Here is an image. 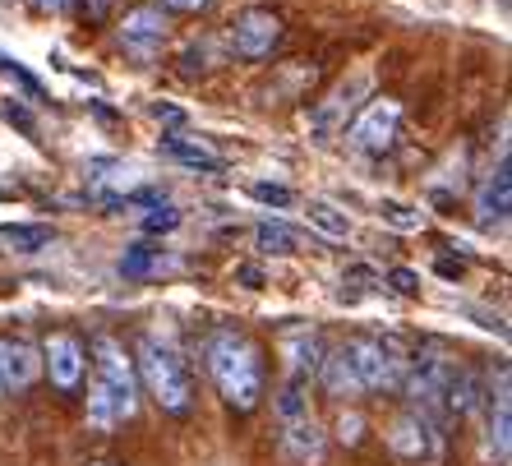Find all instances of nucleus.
Returning a JSON list of instances; mask_svg holds the SVG:
<instances>
[{"label":"nucleus","mask_w":512,"mask_h":466,"mask_svg":"<svg viewBox=\"0 0 512 466\" xmlns=\"http://www.w3.org/2000/svg\"><path fill=\"white\" fill-rule=\"evenodd\" d=\"M305 217H310V227L319 231L323 240H346L351 236V217H346V208L328 204V199H310V204H305Z\"/></svg>","instance_id":"nucleus-18"},{"label":"nucleus","mask_w":512,"mask_h":466,"mask_svg":"<svg viewBox=\"0 0 512 466\" xmlns=\"http://www.w3.org/2000/svg\"><path fill=\"white\" fill-rule=\"evenodd\" d=\"M42 365H47L51 383H56L60 393H74L84 383V342L74 333H51L42 342Z\"/></svg>","instance_id":"nucleus-7"},{"label":"nucleus","mask_w":512,"mask_h":466,"mask_svg":"<svg viewBox=\"0 0 512 466\" xmlns=\"http://www.w3.org/2000/svg\"><path fill=\"white\" fill-rule=\"evenodd\" d=\"M139 227L148 231V236H167V231H176L180 227V208H171V204H148V213L139 217Z\"/></svg>","instance_id":"nucleus-22"},{"label":"nucleus","mask_w":512,"mask_h":466,"mask_svg":"<svg viewBox=\"0 0 512 466\" xmlns=\"http://www.w3.org/2000/svg\"><path fill=\"white\" fill-rule=\"evenodd\" d=\"M379 222L383 227H393V231H420L425 227V213L411 204H402V199H383L379 204Z\"/></svg>","instance_id":"nucleus-20"},{"label":"nucleus","mask_w":512,"mask_h":466,"mask_svg":"<svg viewBox=\"0 0 512 466\" xmlns=\"http://www.w3.org/2000/svg\"><path fill=\"white\" fill-rule=\"evenodd\" d=\"M37 10H65V5H70V0H33Z\"/></svg>","instance_id":"nucleus-30"},{"label":"nucleus","mask_w":512,"mask_h":466,"mask_svg":"<svg viewBox=\"0 0 512 466\" xmlns=\"http://www.w3.org/2000/svg\"><path fill=\"white\" fill-rule=\"evenodd\" d=\"M93 466H111V462H93Z\"/></svg>","instance_id":"nucleus-32"},{"label":"nucleus","mask_w":512,"mask_h":466,"mask_svg":"<svg viewBox=\"0 0 512 466\" xmlns=\"http://www.w3.org/2000/svg\"><path fill=\"white\" fill-rule=\"evenodd\" d=\"M337 439H342V443H351V448H356V443L365 439V420H360L356 411H342V416H337Z\"/></svg>","instance_id":"nucleus-26"},{"label":"nucleus","mask_w":512,"mask_h":466,"mask_svg":"<svg viewBox=\"0 0 512 466\" xmlns=\"http://www.w3.org/2000/svg\"><path fill=\"white\" fill-rule=\"evenodd\" d=\"M157 148H162V157H171V162H180V167H190V171H203V176L227 171L222 153H213V148L199 144V139H185V134H167V139H162Z\"/></svg>","instance_id":"nucleus-14"},{"label":"nucleus","mask_w":512,"mask_h":466,"mask_svg":"<svg viewBox=\"0 0 512 466\" xmlns=\"http://www.w3.org/2000/svg\"><path fill=\"white\" fill-rule=\"evenodd\" d=\"M254 245H259L263 254H291V250L305 245V236H300L296 227H286L282 217H268V222L254 227Z\"/></svg>","instance_id":"nucleus-19"},{"label":"nucleus","mask_w":512,"mask_h":466,"mask_svg":"<svg viewBox=\"0 0 512 466\" xmlns=\"http://www.w3.org/2000/svg\"><path fill=\"white\" fill-rule=\"evenodd\" d=\"M388 448H393L402 462H439V425L420 411H406V416L393 420L388 430Z\"/></svg>","instance_id":"nucleus-6"},{"label":"nucleus","mask_w":512,"mask_h":466,"mask_svg":"<svg viewBox=\"0 0 512 466\" xmlns=\"http://www.w3.org/2000/svg\"><path fill=\"white\" fill-rule=\"evenodd\" d=\"M305 411H310V397H305V383L286 379L282 388H277V416H282V420H296V416H305Z\"/></svg>","instance_id":"nucleus-21"},{"label":"nucleus","mask_w":512,"mask_h":466,"mask_svg":"<svg viewBox=\"0 0 512 466\" xmlns=\"http://www.w3.org/2000/svg\"><path fill=\"white\" fill-rule=\"evenodd\" d=\"M485 407H489V416H485L489 457H494V462L503 466V462H508V370H499V383L489 388Z\"/></svg>","instance_id":"nucleus-11"},{"label":"nucleus","mask_w":512,"mask_h":466,"mask_svg":"<svg viewBox=\"0 0 512 466\" xmlns=\"http://www.w3.org/2000/svg\"><path fill=\"white\" fill-rule=\"evenodd\" d=\"M0 240H14L19 250H42V245H51V227H24V222H14V227H0Z\"/></svg>","instance_id":"nucleus-23"},{"label":"nucleus","mask_w":512,"mask_h":466,"mask_svg":"<svg viewBox=\"0 0 512 466\" xmlns=\"http://www.w3.org/2000/svg\"><path fill=\"white\" fill-rule=\"evenodd\" d=\"M0 74H10V79H19V84H24L28 93H42V84H37L33 74H28V70H19V65H14V60H5V56H0Z\"/></svg>","instance_id":"nucleus-28"},{"label":"nucleus","mask_w":512,"mask_h":466,"mask_svg":"<svg viewBox=\"0 0 512 466\" xmlns=\"http://www.w3.org/2000/svg\"><path fill=\"white\" fill-rule=\"evenodd\" d=\"M120 277H130V282H139V277H153L162 273V268H176V259L162 250H153V245H130V250L120 254Z\"/></svg>","instance_id":"nucleus-17"},{"label":"nucleus","mask_w":512,"mask_h":466,"mask_svg":"<svg viewBox=\"0 0 512 466\" xmlns=\"http://www.w3.org/2000/svg\"><path fill=\"white\" fill-rule=\"evenodd\" d=\"M37 370H42V351H37L28 337L0 342V383H5V393H24V388H33Z\"/></svg>","instance_id":"nucleus-9"},{"label":"nucleus","mask_w":512,"mask_h":466,"mask_svg":"<svg viewBox=\"0 0 512 466\" xmlns=\"http://www.w3.org/2000/svg\"><path fill=\"white\" fill-rule=\"evenodd\" d=\"M0 120H10V125H19L24 134H33V130H37L33 116H28L24 107H14V102H0Z\"/></svg>","instance_id":"nucleus-27"},{"label":"nucleus","mask_w":512,"mask_h":466,"mask_svg":"<svg viewBox=\"0 0 512 466\" xmlns=\"http://www.w3.org/2000/svg\"><path fill=\"white\" fill-rule=\"evenodd\" d=\"M167 5H180V10H199V5H208V0H167Z\"/></svg>","instance_id":"nucleus-31"},{"label":"nucleus","mask_w":512,"mask_h":466,"mask_svg":"<svg viewBox=\"0 0 512 466\" xmlns=\"http://www.w3.org/2000/svg\"><path fill=\"white\" fill-rule=\"evenodd\" d=\"M282 448H286V457H291V462L319 466L323 453H328V439H323L319 420L305 411V416H296V420H282Z\"/></svg>","instance_id":"nucleus-10"},{"label":"nucleus","mask_w":512,"mask_h":466,"mask_svg":"<svg viewBox=\"0 0 512 466\" xmlns=\"http://www.w3.org/2000/svg\"><path fill=\"white\" fill-rule=\"evenodd\" d=\"M379 282H388V287L402 291V296H420V273H411V268H393V273H383Z\"/></svg>","instance_id":"nucleus-25"},{"label":"nucleus","mask_w":512,"mask_h":466,"mask_svg":"<svg viewBox=\"0 0 512 466\" xmlns=\"http://www.w3.org/2000/svg\"><path fill=\"white\" fill-rule=\"evenodd\" d=\"M397 125H402V102L379 97V102H370V107L351 120L346 139H351L360 153H388V148H393V139H397Z\"/></svg>","instance_id":"nucleus-5"},{"label":"nucleus","mask_w":512,"mask_h":466,"mask_svg":"<svg viewBox=\"0 0 512 466\" xmlns=\"http://www.w3.org/2000/svg\"><path fill=\"white\" fill-rule=\"evenodd\" d=\"M120 37L130 42V47H153L167 37V14L157 10V5H143V10H130L125 14V24H120Z\"/></svg>","instance_id":"nucleus-15"},{"label":"nucleus","mask_w":512,"mask_h":466,"mask_svg":"<svg viewBox=\"0 0 512 466\" xmlns=\"http://www.w3.org/2000/svg\"><path fill=\"white\" fill-rule=\"evenodd\" d=\"M208 374H213L217 393L227 397L236 411H254L263 402V365H259V351L245 333L236 328H222V333L208 337Z\"/></svg>","instance_id":"nucleus-2"},{"label":"nucleus","mask_w":512,"mask_h":466,"mask_svg":"<svg viewBox=\"0 0 512 466\" xmlns=\"http://www.w3.org/2000/svg\"><path fill=\"white\" fill-rule=\"evenodd\" d=\"M342 351H346V360H351V370H356L360 393H393V388H402L406 370H402V356H397L393 347L360 337V342H346Z\"/></svg>","instance_id":"nucleus-4"},{"label":"nucleus","mask_w":512,"mask_h":466,"mask_svg":"<svg viewBox=\"0 0 512 466\" xmlns=\"http://www.w3.org/2000/svg\"><path fill=\"white\" fill-rule=\"evenodd\" d=\"M277 37H282V19H277L273 10H245L236 19V33H231V42H236V51L245 60H263L268 51L277 47Z\"/></svg>","instance_id":"nucleus-8"},{"label":"nucleus","mask_w":512,"mask_h":466,"mask_svg":"<svg viewBox=\"0 0 512 466\" xmlns=\"http://www.w3.org/2000/svg\"><path fill=\"white\" fill-rule=\"evenodd\" d=\"M0 397H5V383H0Z\"/></svg>","instance_id":"nucleus-33"},{"label":"nucleus","mask_w":512,"mask_h":466,"mask_svg":"<svg viewBox=\"0 0 512 466\" xmlns=\"http://www.w3.org/2000/svg\"><path fill=\"white\" fill-rule=\"evenodd\" d=\"M282 356H286V379L310 383V374H319V360H323V342H319V333H310V328L291 333V337L282 342Z\"/></svg>","instance_id":"nucleus-13"},{"label":"nucleus","mask_w":512,"mask_h":466,"mask_svg":"<svg viewBox=\"0 0 512 466\" xmlns=\"http://www.w3.org/2000/svg\"><path fill=\"white\" fill-rule=\"evenodd\" d=\"M93 351H97V379L88 388V425L93 430H116L120 420H130L134 407H139V383H134L130 370V356L120 347L116 337H93Z\"/></svg>","instance_id":"nucleus-1"},{"label":"nucleus","mask_w":512,"mask_h":466,"mask_svg":"<svg viewBox=\"0 0 512 466\" xmlns=\"http://www.w3.org/2000/svg\"><path fill=\"white\" fill-rule=\"evenodd\" d=\"M139 374H143V388L153 393V402L167 416H185L194 402V383H190V370H185V360L167 347V342H157V337H143L139 342Z\"/></svg>","instance_id":"nucleus-3"},{"label":"nucleus","mask_w":512,"mask_h":466,"mask_svg":"<svg viewBox=\"0 0 512 466\" xmlns=\"http://www.w3.org/2000/svg\"><path fill=\"white\" fill-rule=\"evenodd\" d=\"M508 208H512V176H508V162H499V171H494L476 194L480 227H503V222H508Z\"/></svg>","instance_id":"nucleus-12"},{"label":"nucleus","mask_w":512,"mask_h":466,"mask_svg":"<svg viewBox=\"0 0 512 466\" xmlns=\"http://www.w3.org/2000/svg\"><path fill=\"white\" fill-rule=\"evenodd\" d=\"M250 194L259 199V204H268V208H291L296 204V194L286 190V185H273V180H254Z\"/></svg>","instance_id":"nucleus-24"},{"label":"nucleus","mask_w":512,"mask_h":466,"mask_svg":"<svg viewBox=\"0 0 512 466\" xmlns=\"http://www.w3.org/2000/svg\"><path fill=\"white\" fill-rule=\"evenodd\" d=\"M236 277H240V282H245V287H263V273H259V268H254V263H240V268H236Z\"/></svg>","instance_id":"nucleus-29"},{"label":"nucleus","mask_w":512,"mask_h":466,"mask_svg":"<svg viewBox=\"0 0 512 466\" xmlns=\"http://www.w3.org/2000/svg\"><path fill=\"white\" fill-rule=\"evenodd\" d=\"M319 379H323V393L328 397H356L360 383H356V370H351V360H346V351H328V356L319 360Z\"/></svg>","instance_id":"nucleus-16"}]
</instances>
